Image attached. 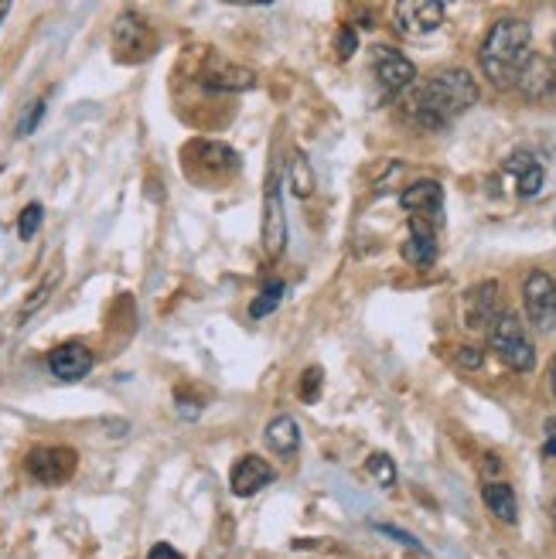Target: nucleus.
Masks as SVG:
<instances>
[{
	"mask_svg": "<svg viewBox=\"0 0 556 559\" xmlns=\"http://www.w3.org/2000/svg\"><path fill=\"white\" fill-rule=\"evenodd\" d=\"M478 103V86L464 69H448L437 72L427 86H421V93L413 96L410 114L413 120L427 127V130H440L451 120H458L464 109H471Z\"/></svg>",
	"mask_w": 556,
	"mask_h": 559,
	"instance_id": "nucleus-1",
	"label": "nucleus"
},
{
	"mask_svg": "<svg viewBox=\"0 0 556 559\" xmlns=\"http://www.w3.org/2000/svg\"><path fill=\"white\" fill-rule=\"evenodd\" d=\"M530 45H533V32H530V24L519 17H502L492 27L478 59H482V72L488 75L495 90L516 86L522 66L530 62V55H533Z\"/></svg>",
	"mask_w": 556,
	"mask_h": 559,
	"instance_id": "nucleus-2",
	"label": "nucleus"
},
{
	"mask_svg": "<svg viewBox=\"0 0 556 559\" xmlns=\"http://www.w3.org/2000/svg\"><path fill=\"white\" fill-rule=\"evenodd\" d=\"M488 342L495 348V355L506 361L516 372H530L536 369V348L530 331L522 328V321L516 314H498L488 328Z\"/></svg>",
	"mask_w": 556,
	"mask_h": 559,
	"instance_id": "nucleus-3",
	"label": "nucleus"
},
{
	"mask_svg": "<svg viewBox=\"0 0 556 559\" xmlns=\"http://www.w3.org/2000/svg\"><path fill=\"white\" fill-rule=\"evenodd\" d=\"M522 304H525V318L543 334L556 331V280L543 270L530 273L522 284Z\"/></svg>",
	"mask_w": 556,
	"mask_h": 559,
	"instance_id": "nucleus-4",
	"label": "nucleus"
},
{
	"mask_svg": "<svg viewBox=\"0 0 556 559\" xmlns=\"http://www.w3.org/2000/svg\"><path fill=\"white\" fill-rule=\"evenodd\" d=\"M287 246V212H284V194H281V175H270L263 191V249L267 257L276 260Z\"/></svg>",
	"mask_w": 556,
	"mask_h": 559,
	"instance_id": "nucleus-5",
	"label": "nucleus"
},
{
	"mask_svg": "<svg viewBox=\"0 0 556 559\" xmlns=\"http://www.w3.org/2000/svg\"><path fill=\"white\" fill-rule=\"evenodd\" d=\"M27 471L42 485H62L75 474V451H69V447H42V451L27 457Z\"/></svg>",
	"mask_w": 556,
	"mask_h": 559,
	"instance_id": "nucleus-6",
	"label": "nucleus"
},
{
	"mask_svg": "<svg viewBox=\"0 0 556 559\" xmlns=\"http://www.w3.org/2000/svg\"><path fill=\"white\" fill-rule=\"evenodd\" d=\"M443 24V4L437 0H403L397 4V27L403 35H430Z\"/></svg>",
	"mask_w": 556,
	"mask_h": 559,
	"instance_id": "nucleus-7",
	"label": "nucleus"
},
{
	"mask_svg": "<svg viewBox=\"0 0 556 559\" xmlns=\"http://www.w3.org/2000/svg\"><path fill=\"white\" fill-rule=\"evenodd\" d=\"M416 69L410 59H403V55L397 48H376V79H379V86L386 96H397L403 93L410 82H413Z\"/></svg>",
	"mask_w": 556,
	"mask_h": 559,
	"instance_id": "nucleus-8",
	"label": "nucleus"
},
{
	"mask_svg": "<svg viewBox=\"0 0 556 559\" xmlns=\"http://www.w3.org/2000/svg\"><path fill=\"white\" fill-rule=\"evenodd\" d=\"M273 478H276V474H273V467L263 457L246 454L242 461H236V467L229 474V488L239 498H253L257 491H263L267 485H273Z\"/></svg>",
	"mask_w": 556,
	"mask_h": 559,
	"instance_id": "nucleus-9",
	"label": "nucleus"
},
{
	"mask_svg": "<svg viewBox=\"0 0 556 559\" xmlns=\"http://www.w3.org/2000/svg\"><path fill=\"white\" fill-rule=\"evenodd\" d=\"M48 369H51L55 379L79 382L82 376H90V369H93V352L86 345H79V342L59 345L48 355Z\"/></svg>",
	"mask_w": 556,
	"mask_h": 559,
	"instance_id": "nucleus-10",
	"label": "nucleus"
},
{
	"mask_svg": "<svg viewBox=\"0 0 556 559\" xmlns=\"http://www.w3.org/2000/svg\"><path fill=\"white\" fill-rule=\"evenodd\" d=\"M403 209L416 218V222H437L440 218V209H443V191L437 181H416L410 185L403 194H400Z\"/></svg>",
	"mask_w": 556,
	"mask_h": 559,
	"instance_id": "nucleus-11",
	"label": "nucleus"
},
{
	"mask_svg": "<svg viewBox=\"0 0 556 559\" xmlns=\"http://www.w3.org/2000/svg\"><path fill=\"white\" fill-rule=\"evenodd\" d=\"M506 171L516 178V191L522 194V199H533V194H540V188H543V167H540V160L533 154L516 151L506 160Z\"/></svg>",
	"mask_w": 556,
	"mask_h": 559,
	"instance_id": "nucleus-12",
	"label": "nucleus"
},
{
	"mask_svg": "<svg viewBox=\"0 0 556 559\" xmlns=\"http://www.w3.org/2000/svg\"><path fill=\"white\" fill-rule=\"evenodd\" d=\"M403 257L421 270H427L437 260V239L427 222H416V218L410 222V239L403 246Z\"/></svg>",
	"mask_w": 556,
	"mask_h": 559,
	"instance_id": "nucleus-13",
	"label": "nucleus"
},
{
	"mask_svg": "<svg viewBox=\"0 0 556 559\" xmlns=\"http://www.w3.org/2000/svg\"><path fill=\"white\" fill-rule=\"evenodd\" d=\"M516 86H519L525 96H530V99H543L546 93H553L556 75H553V69H549L546 59H540V55H530V62L522 66Z\"/></svg>",
	"mask_w": 556,
	"mask_h": 559,
	"instance_id": "nucleus-14",
	"label": "nucleus"
},
{
	"mask_svg": "<svg viewBox=\"0 0 556 559\" xmlns=\"http://www.w3.org/2000/svg\"><path fill=\"white\" fill-rule=\"evenodd\" d=\"M267 447L281 457H294L300 451V427L294 416H273L267 427Z\"/></svg>",
	"mask_w": 556,
	"mask_h": 559,
	"instance_id": "nucleus-15",
	"label": "nucleus"
},
{
	"mask_svg": "<svg viewBox=\"0 0 556 559\" xmlns=\"http://www.w3.org/2000/svg\"><path fill=\"white\" fill-rule=\"evenodd\" d=\"M495 294H498L495 284H482V287L464 294V321H468V328H485L488 321L498 318L495 314Z\"/></svg>",
	"mask_w": 556,
	"mask_h": 559,
	"instance_id": "nucleus-16",
	"label": "nucleus"
},
{
	"mask_svg": "<svg viewBox=\"0 0 556 559\" xmlns=\"http://www.w3.org/2000/svg\"><path fill=\"white\" fill-rule=\"evenodd\" d=\"M482 498H485V506L492 509V515L498 522H509L512 525L519 519V501H516L512 485H506V481H488L482 488Z\"/></svg>",
	"mask_w": 556,
	"mask_h": 559,
	"instance_id": "nucleus-17",
	"label": "nucleus"
},
{
	"mask_svg": "<svg viewBox=\"0 0 556 559\" xmlns=\"http://www.w3.org/2000/svg\"><path fill=\"white\" fill-rule=\"evenodd\" d=\"M205 86L209 90H226V93H242V90L257 86V75L249 69H239V66H222L218 72L205 75Z\"/></svg>",
	"mask_w": 556,
	"mask_h": 559,
	"instance_id": "nucleus-18",
	"label": "nucleus"
},
{
	"mask_svg": "<svg viewBox=\"0 0 556 559\" xmlns=\"http://www.w3.org/2000/svg\"><path fill=\"white\" fill-rule=\"evenodd\" d=\"M117 48H141V51H151V32H147V24L141 17H133V14H123L117 21Z\"/></svg>",
	"mask_w": 556,
	"mask_h": 559,
	"instance_id": "nucleus-19",
	"label": "nucleus"
},
{
	"mask_svg": "<svg viewBox=\"0 0 556 559\" xmlns=\"http://www.w3.org/2000/svg\"><path fill=\"white\" fill-rule=\"evenodd\" d=\"M287 178H291V191L297 194V199H308V194L315 191V171H311L308 157H304L300 151H294V154H291Z\"/></svg>",
	"mask_w": 556,
	"mask_h": 559,
	"instance_id": "nucleus-20",
	"label": "nucleus"
},
{
	"mask_svg": "<svg viewBox=\"0 0 556 559\" xmlns=\"http://www.w3.org/2000/svg\"><path fill=\"white\" fill-rule=\"evenodd\" d=\"M284 290H287V287L281 284V280H273V284H270L267 290H260V297H257L253 304H249V318L260 321V318L273 314L276 307H281V300H284Z\"/></svg>",
	"mask_w": 556,
	"mask_h": 559,
	"instance_id": "nucleus-21",
	"label": "nucleus"
},
{
	"mask_svg": "<svg viewBox=\"0 0 556 559\" xmlns=\"http://www.w3.org/2000/svg\"><path fill=\"white\" fill-rule=\"evenodd\" d=\"M366 471L372 474V481H376L379 488H393V485H397V464H393V457L372 454L369 464H366Z\"/></svg>",
	"mask_w": 556,
	"mask_h": 559,
	"instance_id": "nucleus-22",
	"label": "nucleus"
},
{
	"mask_svg": "<svg viewBox=\"0 0 556 559\" xmlns=\"http://www.w3.org/2000/svg\"><path fill=\"white\" fill-rule=\"evenodd\" d=\"M318 396H321V369H308L300 376V400L318 403Z\"/></svg>",
	"mask_w": 556,
	"mask_h": 559,
	"instance_id": "nucleus-23",
	"label": "nucleus"
},
{
	"mask_svg": "<svg viewBox=\"0 0 556 559\" xmlns=\"http://www.w3.org/2000/svg\"><path fill=\"white\" fill-rule=\"evenodd\" d=\"M38 226H42V205H27V209L21 212V222H17L21 239H32V236L38 233Z\"/></svg>",
	"mask_w": 556,
	"mask_h": 559,
	"instance_id": "nucleus-24",
	"label": "nucleus"
},
{
	"mask_svg": "<svg viewBox=\"0 0 556 559\" xmlns=\"http://www.w3.org/2000/svg\"><path fill=\"white\" fill-rule=\"evenodd\" d=\"M45 117V99H35L32 106L24 109V117L17 120V136H27L35 127H38V120Z\"/></svg>",
	"mask_w": 556,
	"mask_h": 559,
	"instance_id": "nucleus-25",
	"label": "nucleus"
},
{
	"mask_svg": "<svg viewBox=\"0 0 556 559\" xmlns=\"http://www.w3.org/2000/svg\"><path fill=\"white\" fill-rule=\"evenodd\" d=\"M55 280H59V273H51V276H48V284H45V287H38V294H35L32 300H27V304H24V311H21V318H27V314H32V311H38V307H42V304L48 300V290L55 287Z\"/></svg>",
	"mask_w": 556,
	"mask_h": 559,
	"instance_id": "nucleus-26",
	"label": "nucleus"
},
{
	"mask_svg": "<svg viewBox=\"0 0 556 559\" xmlns=\"http://www.w3.org/2000/svg\"><path fill=\"white\" fill-rule=\"evenodd\" d=\"M352 51H355V32L352 27H342L339 32V55L342 59H352Z\"/></svg>",
	"mask_w": 556,
	"mask_h": 559,
	"instance_id": "nucleus-27",
	"label": "nucleus"
},
{
	"mask_svg": "<svg viewBox=\"0 0 556 559\" xmlns=\"http://www.w3.org/2000/svg\"><path fill=\"white\" fill-rule=\"evenodd\" d=\"M147 559H185L175 546H168V543H157L151 552H147Z\"/></svg>",
	"mask_w": 556,
	"mask_h": 559,
	"instance_id": "nucleus-28",
	"label": "nucleus"
},
{
	"mask_svg": "<svg viewBox=\"0 0 556 559\" xmlns=\"http://www.w3.org/2000/svg\"><path fill=\"white\" fill-rule=\"evenodd\" d=\"M458 361H461V366H468V369H478V366H482V352L464 348V352L458 355Z\"/></svg>",
	"mask_w": 556,
	"mask_h": 559,
	"instance_id": "nucleus-29",
	"label": "nucleus"
},
{
	"mask_svg": "<svg viewBox=\"0 0 556 559\" xmlns=\"http://www.w3.org/2000/svg\"><path fill=\"white\" fill-rule=\"evenodd\" d=\"M543 454H546V457H556V437L543 447Z\"/></svg>",
	"mask_w": 556,
	"mask_h": 559,
	"instance_id": "nucleus-30",
	"label": "nucleus"
},
{
	"mask_svg": "<svg viewBox=\"0 0 556 559\" xmlns=\"http://www.w3.org/2000/svg\"><path fill=\"white\" fill-rule=\"evenodd\" d=\"M549 385H553V396H556V358H553V366H549Z\"/></svg>",
	"mask_w": 556,
	"mask_h": 559,
	"instance_id": "nucleus-31",
	"label": "nucleus"
},
{
	"mask_svg": "<svg viewBox=\"0 0 556 559\" xmlns=\"http://www.w3.org/2000/svg\"><path fill=\"white\" fill-rule=\"evenodd\" d=\"M553 522H556V498H553Z\"/></svg>",
	"mask_w": 556,
	"mask_h": 559,
	"instance_id": "nucleus-32",
	"label": "nucleus"
},
{
	"mask_svg": "<svg viewBox=\"0 0 556 559\" xmlns=\"http://www.w3.org/2000/svg\"><path fill=\"white\" fill-rule=\"evenodd\" d=\"M0 14H8V8H4V4H0Z\"/></svg>",
	"mask_w": 556,
	"mask_h": 559,
	"instance_id": "nucleus-33",
	"label": "nucleus"
}]
</instances>
